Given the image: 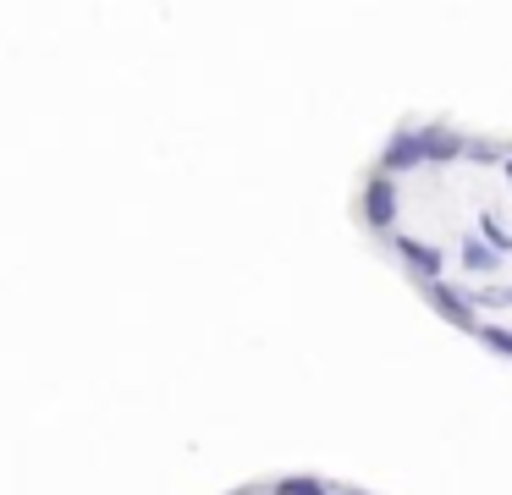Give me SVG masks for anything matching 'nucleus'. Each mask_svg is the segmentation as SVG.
<instances>
[{"mask_svg": "<svg viewBox=\"0 0 512 495\" xmlns=\"http://www.w3.org/2000/svg\"><path fill=\"white\" fill-rule=\"evenodd\" d=\"M358 209H364V226H369V231H380V237H397V209H402L397 176L369 171L364 193H358Z\"/></svg>", "mask_w": 512, "mask_h": 495, "instance_id": "f257e3e1", "label": "nucleus"}, {"mask_svg": "<svg viewBox=\"0 0 512 495\" xmlns=\"http://www.w3.org/2000/svg\"><path fill=\"white\" fill-rule=\"evenodd\" d=\"M424 297H430V308L446 319V325L474 330V336H479V297H468L463 286H452V281H430V286H424Z\"/></svg>", "mask_w": 512, "mask_h": 495, "instance_id": "f03ea898", "label": "nucleus"}, {"mask_svg": "<svg viewBox=\"0 0 512 495\" xmlns=\"http://www.w3.org/2000/svg\"><path fill=\"white\" fill-rule=\"evenodd\" d=\"M391 248H397V259L408 264L413 275H419V286L446 281V253L435 248V242H419V237H408V231H397V237H391Z\"/></svg>", "mask_w": 512, "mask_h": 495, "instance_id": "7ed1b4c3", "label": "nucleus"}, {"mask_svg": "<svg viewBox=\"0 0 512 495\" xmlns=\"http://www.w3.org/2000/svg\"><path fill=\"white\" fill-rule=\"evenodd\" d=\"M424 165H430V154H424L419 127H397V132L386 138V154H380V165H375V171L402 176V171H424Z\"/></svg>", "mask_w": 512, "mask_h": 495, "instance_id": "20e7f679", "label": "nucleus"}, {"mask_svg": "<svg viewBox=\"0 0 512 495\" xmlns=\"http://www.w3.org/2000/svg\"><path fill=\"white\" fill-rule=\"evenodd\" d=\"M419 138H424L430 165H452V160H463V154H468V138H463V132H452V127H419Z\"/></svg>", "mask_w": 512, "mask_h": 495, "instance_id": "39448f33", "label": "nucleus"}, {"mask_svg": "<svg viewBox=\"0 0 512 495\" xmlns=\"http://www.w3.org/2000/svg\"><path fill=\"white\" fill-rule=\"evenodd\" d=\"M457 264H463L468 275H496V270H501V253L490 248L485 237H468V242H463V253H457Z\"/></svg>", "mask_w": 512, "mask_h": 495, "instance_id": "423d86ee", "label": "nucleus"}, {"mask_svg": "<svg viewBox=\"0 0 512 495\" xmlns=\"http://www.w3.org/2000/svg\"><path fill=\"white\" fill-rule=\"evenodd\" d=\"M270 495H342V490L325 484V479H276V484H270Z\"/></svg>", "mask_w": 512, "mask_h": 495, "instance_id": "0eeeda50", "label": "nucleus"}, {"mask_svg": "<svg viewBox=\"0 0 512 495\" xmlns=\"http://www.w3.org/2000/svg\"><path fill=\"white\" fill-rule=\"evenodd\" d=\"M479 347L501 352V358H512V330L507 325H479Z\"/></svg>", "mask_w": 512, "mask_h": 495, "instance_id": "6e6552de", "label": "nucleus"}, {"mask_svg": "<svg viewBox=\"0 0 512 495\" xmlns=\"http://www.w3.org/2000/svg\"><path fill=\"white\" fill-rule=\"evenodd\" d=\"M479 237H485L496 253H512V237H507V226H501L496 215H479Z\"/></svg>", "mask_w": 512, "mask_h": 495, "instance_id": "1a4fd4ad", "label": "nucleus"}, {"mask_svg": "<svg viewBox=\"0 0 512 495\" xmlns=\"http://www.w3.org/2000/svg\"><path fill=\"white\" fill-rule=\"evenodd\" d=\"M512 303V286H485L479 292V308H507Z\"/></svg>", "mask_w": 512, "mask_h": 495, "instance_id": "9d476101", "label": "nucleus"}, {"mask_svg": "<svg viewBox=\"0 0 512 495\" xmlns=\"http://www.w3.org/2000/svg\"><path fill=\"white\" fill-rule=\"evenodd\" d=\"M468 160H496V149H490V143H474V138H468Z\"/></svg>", "mask_w": 512, "mask_h": 495, "instance_id": "9b49d317", "label": "nucleus"}, {"mask_svg": "<svg viewBox=\"0 0 512 495\" xmlns=\"http://www.w3.org/2000/svg\"><path fill=\"white\" fill-rule=\"evenodd\" d=\"M501 171H507V187H512V160H501Z\"/></svg>", "mask_w": 512, "mask_h": 495, "instance_id": "f8f14e48", "label": "nucleus"}, {"mask_svg": "<svg viewBox=\"0 0 512 495\" xmlns=\"http://www.w3.org/2000/svg\"><path fill=\"white\" fill-rule=\"evenodd\" d=\"M342 495H364V490H342Z\"/></svg>", "mask_w": 512, "mask_h": 495, "instance_id": "ddd939ff", "label": "nucleus"}]
</instances>
